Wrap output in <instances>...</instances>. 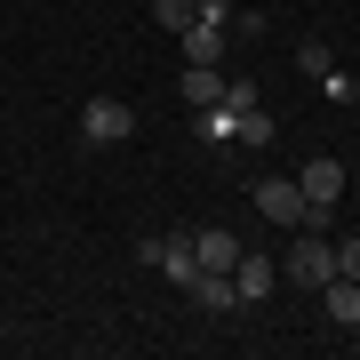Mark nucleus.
Masks as SVG:
<instances>
[{
  "label": "nucleus",
  "mask_w": 360,
  "mask_h": 360,
  "mask_svg": "<svg viewBox=\"0 0 360 360\" xmlns=\"http://www.w3.org/2000/svg\"><path fill=\"white\" fill-rule=\"evenodd\" d=\"M184 296H193L200 312H232V304H240V296H232V272H208V264L184 281Z\"/></svg>",
  "instance_id": "nucleus-7"
},
{
  "label": "nucleus",
  "mask_w": 360,
  "mask_h": 360,
  "mask_svg": "<svg viewBox=\"0 0 360 360\" xmlns=\"http://www.w3.org/2000/svg\"><path fill=\"white\" fill-rule=\"evenodd\" d=\"M224 112L248 120V112H257V89H248V80H224Z\"/></svg>",
  "instance_id": "nucleus-15"
},
{
  "label": "nucleus",
  "mask_w": 360,
  "mask_h": 360,
  "mask_svg": "<svg viewBox=\"0 0 360 360\" xmlns=\"http://www.w3.org/2000/svg\"><path fill=\"white\" fill-rule=\"evenodd\" d=\"M232 144H272V112H264V104L240 120V129H232Z\"/></svg>",
  "instance_id": "nucleus-14"
},
{
  "label": "nucleus",
  "mask_w": 360,
  "mask_h": 360,
  "mask_svg": "<svg viewBox=\"0 0 360 360\" xmlns=\"http://www.w3.org/2000/svg\"><path fill=\"white\" fill-rule=\"evenodd\" d=\"M153 272H168L176 288L193 281V272H200V257H193V232H168V240H160V264H153Z\"/></svg>",
  "instance_id": "nucleus-11"
},
{
  "label": "nucleus",
  "mask_w": 360,
  "mask_h": 360,
  "mask_svg": "<svg viewBox=\"0 0 360 360\" xmlns=\"http://www.w3.org/2000/svg\"><path fill=\"white\" fill-rule=\"evenodd\" d=\"M184 65H224V49H232V32L224 25H184Z\"/></svg>",
  "instance_id": "nucleus-6"
},
{
  "label": "nucleus",
  "mask_w": 360,
  "mask_h": 360,
  "mask_svg": "<svg viewBox=\"0 0 360 360\" xmlns=\"http://www.w3.org/2000/svg\"><path fill=\"white\" fill-rule=\"evenodd\" d=\"M184 104H193V112H217L224 104V72L217 65H184Z\"/></svg>",
  "instance_id": "nucleus-10"
},
{
  "label": "nucleus",
  "mask_w": 360,
  "mask_h": 360,
  "mask_svg": "<svg viewBox=\"0 0 360 360\" xmlns=\"http://www.w3.org/2000/svg\"><path fill=\"white\" fill-rule=\"evenodd\" d=\"M352 104H360V89H352Z\"/></svg>",
  "instance_id": "nucleus-18"
},
{
  "label": "nucleus",
  "mask_w": 360,
  "mask_h": 360,
  "mask_svg": "<svg viewBox=\"0 0 360 360\" xmlns=\"http://www.w3.org/2000/svg\"><path fill=\"white\" fill-rule=\"evenodd\" d=\"M321 312L336 328H360V281H352V272H336V281L321 288Z\"/></svg>",
  "instance_id": "nucleus-8"
},
{
  "label": "nucleus",
  "mask_w": 360,
  "mask_h": 360,
  "mask_svg": "<svg viewBox=\"0 0 360 360\" xmlns=\"http://www.w3.org/2000/svg\"><path fill=\"white\" fill-rule=\"evenodd\" d=\"M272 288H281V264H272V257H248V248H240V257H232V296H240V304H264Z\"/></svg>",
  "instance_id": "nucleus-5"
},
{
  "label": "nucleus",
  "mask_w": 360,
  "mask_h": 360,
  "mask_svg": "<svg viewBox=\"0 0 360 360\" xmlns=\"http://www.w3.org/2000/svg\"><path fill=\"white\" fill-rule=\"evenodd\" d=\"M257 217L264 224H304L312 208H304V193H296V176H264L257 184Z\"/></svg>",
  "instance_id": "nucleus-4"
},
{
  "label": "nucleus",
  "mask_w": 360,
  "mask_h": 360,
  "mask_svg": "<svg viewBox=\"0 0 360 360\" xmlns=\"http://www.w3.org/2000/svg\"><path fill=\"white\" fill-rule=\"evenodd\" d=\"M136 136V112L120 96H89V112H80V144H129Z\"/></svg>",
  "instance_id": "nucleus-3"
},
{
  "label": "nucleus",
  "mask_w": 360,
  "mask_h": 360,
  "mask_svg": "<svg viewBox=\"0 0 360 360\" xmlns=\"http://www.w3.org/2000/svg\"><path fill=\"white\" fill-rule=\"evenodd\" d=\"M153 25L160 32H184V25H193V0H153Z\"/></svg>",
  "instance_id": "nucleus-12"
},
{
  "label": "nucleus",
  "mask_w": 360,
  "mask_h": 360,
  "mask_svg": "<svg viewBox=\"0 0 360 360\" xmlns=\"http://www.w3.org/2000/svg\"><path fill=\"white\" fill-rule=\"evenodd\" d=\"M281 281L304 288V296H321L336 281V240H328L321 224H296V240H288V257H281Z\"/></svg>",
  "instance_id": "nucleus-1"
},
{
  "label": "nucleus",
  "mask_w": 360,
  "mask_h": 360,
  "mask_svg": "<svg viewBox=\"0 0 360 360\" xmlns=\"http://www.w3.org/2000/svg\"><path fill=\"white\" fill-rule=\"evenodd\" d=\"M232 16V0H193V25H224Z\"/></svg>",
  "instance_id": "nucleus-16"
},
{
  "label": "nucleus",
  "mask_w": 360,
  "mask_h": 360,
  "mask_svg": "<svg viewBox=\"0 0 360 360\" xmlns=\"http://www.w3.org/2000/svg\"><path fill=\"white\" fill-rule=\"evenodd\" d=\"M296 193H304V208H312V217L304 224H321L328 232V217H336V200H345V160H304V176H296Z\"/></svg>",
  "instance_id": "nucleus-2"
},
{
  "label": "nucleus",
  "mask_w": 360,
  "mask_h": 360,
  "mask_svg": "<svg viewBox=\"0 0 360 360\" xmlns=\"http://www.w3.org/2000/svg\"><path fill=\"white\" fill-rule=\"evenodd\" d=\"M336 272H352V281H360V240H336Z\"/></svg>",
  "instance_id": "nucleus-17"
},
{
  "label": "nucleus",
  "mask_w": 360,
  "mask_h": 360,
  "mask_svg": "<svg viewBox=\"0 0 360 360\" xmlns=\"http://www.w3.org/2000/svg\"><path fill=\"white\" fill-rule=\"evenodd\" d=\"M193 257H200L208 272H232V257H240V232H224V224H208V232H193Z\"/></svg>",
  "instance_id": "nucleus-9"
},
{
  "label": "nucleus",
  "mask_w": 360,
  "mask_h": 360,
  "mask_svg": "<svg viewBox=\"0 0 360 360\" xmlns=\"http://www.w3.org/2000/svg\"><path fill=\"white\" fill-rule=\"evenodd\" d=\"M296 65H304L312 80H328V72H336V56H328V40H304V49H296Z\"/></svg>",
  "instance_id": "nucleus-13"
}]
</instances>
